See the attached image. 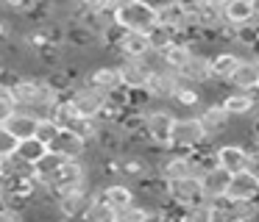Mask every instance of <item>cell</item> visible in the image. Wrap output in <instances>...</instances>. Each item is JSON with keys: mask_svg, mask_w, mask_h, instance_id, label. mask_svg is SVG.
I'll return each mask as SVG.
<instances>
[{"mask_svg": "<svg viewBox=\"0 0 259 222\" xmlns=\"http://www.w3.org/2000/svg\"><path fill=\"white\" fill-rule=\"evenodd\" d=\"M12 92H14V100H17L20 108L31 111V114H36V117H48L53 105L64 97L48 78H28V75L14 81Z\"/></svg>", "mask_w": 259, "mask_h": 222, "instance_id": "cell-1", "label": "cell"}, {"mask_svg": "<svg viewBox=\"0 0 259 222\" xmlns=\"http://www.w3.org/2000/svg\"><path fill=\"white\" fill-rule=\"evenodd\" d=\"M114 20L120 28L125 31H137V33H151L159 25V11L153 0H134L131 6L114 11Z\"/></svg>", "mask_w": 259, "mask_h": 222, "instance_id": "cell-2", "label": "cell"}, {"mask_svg": "<svg viewBox=\"0 0 259 222\" xmlns=\"http://www.w3.org/2000/svg\"><path fill=\"white\" fill-rule=\"evenodd\" d=\"M92 183V166L87 158H67L59 172L51 178L53 192H67V189H87Z\"/></svg>", "mask_w": 259, "mask_h": 222, "instance_id": "cell-3", "label": "cell"}, {"mask_svg": "<svg viewBox=\"0 0 259 222\" xmlns=\"http://www.w3.org/2000/svg\"><path fill=\"white\" fill-rule=\"evenodd\" d=\"M176 125V114L170 108H145L142 114V133L148 136L151 144H159V147H170V131Z\"/></svg>", "mask_w": 259, "mask_h": 222, "instance_id": "cell-4", "label": "cell"}, {"mask_svg": "<svg viewBox=\"0 0 259 222\" xmlns=\"http://www.w3.org/2000/svg\"><path fill=\"white\" fill-rule=\"evenodd\" d=\"M206 131L201 128L198 117H176V125L170 131V150H181V153H192L206 142Z\"/></svg>", "mask_w": 259, "mask_h": 222, "instance_id": "cell-5", "label": "cell"}, {"mask_svg": "<svg viewBox=\"0 0 259 222\" xmlns=\"http://www.w3.org/2000/svg\"><path fill=\"white\" fill-rule=\"evenodd\" d=\"M67 97H70V103L75 105V111H78L81 117H101L103 108H106V103H109V94L101 92V89H95L87 78L70 89Z\"/></svg>", "mask_w": 259, "mask_h": 222, "instance_id": "cell-6", "label": "cell"}, {"mask_svg": "<svg viewBox=\"0 0 259 222\" xmlns=\"http://www.w3.org/2000/svg\"><path fill=\"white\" fill-rule=\"evenodd\" d=\"M156 172L164 181H176V178H198L195 175V161L190 153H181V150H164L156 161Z\"/></svg>", "mask_w": 259, "mask_h": 222, "instance_id": "cell-7", "label": "cell"}, {"mask_svg": "<svg viewBox=\"0 0 259 222\" xmlns=\"http://www.w3.org/2000/svg\"><path fill=\"white\" fill-rule=\"evenodd\" d=\"M92 197H95V192H92V186L87 189H67V192H59L56 194V211L62 219H81L84 216V211L90 208Z\"/></svg>", "mask_w": 259, "mask_h": 222, "instance_id": "cell-8", "label": "cell"}, {"mask_svg": "<svg viewBox=\"0 0 259 222\" xmlns=\"http://www.w3.org/2000/svg\"><path fill=\"white\" fill-rule=\"evenodd\" d=\"M117 70H120V78H123V86L125 89H145L156 67H153L151 59L123 56V59L117 61Z\"/></svg>", "mask_w": 259, "mask_h": 222, "instance_id": "cell-9", "label": "cell"}, {"mask_svg": "<svg viewBox=\"0 0 259 222\" xmlns=\"http://www.w3.org/2000/svg\"><path fill=\"white\" fill-rule=\"evenodd\" d=\"M179 89H181V75L176 70H170V67L159 64L156 70H153L151 81H148L145 92L151 94V100L164 103V100H173L176 94H179Z\"/></svg>", "mask_w": 259, "mask_h": 222, "instance_id": "cell-10", "label": "cell"}, {"mask_svg": "<svg viewBox=\"0 0 259 222\" xmlns=\"http://www.w3.org/2000/svg\"><path fill=\"white\" fill-rule=\"evenodd\" d=\"M167 200L181 205V208L206 203V194L201 189V178H176V181H167Z\"/></svg>", "mask_w": 259, "mask_h": 222, "instance_id": "cell-11", "label": "cell"}, {"mask_svg": "<svg viewBox=\"0 0 259 222\" xmlns=\"http://www.w3.org/2000/svg\"><path fill=\"white\" fill-rule=\"evenodd\" d=\"M234 92H259V59L253 56H240L234 72L226 78Z\"/></svg>", "mask_w": 259, "mask_h": 222, "instance_id": "cell-12", "label": "cell"}, {"mask_svg": "<svg viewBox=\"0 0 259 222\" xmlns=\"http://www.w3.org/2000/svg\"><path fill=\"white\" fill-rule=\"evenodd\" d=\"M195 117H198V122H201V128L206 131L209 139L220 136V133L229 128V122H231V114L223 108V103H206V105H201Z\"/></svg>", "mask_w": 259, "mask_h": 222, "instance_id": "cell-13", "label": "cell"}, {"mask_svg": "<svg viewBox=\"0 0 259 222\" xmlns=\"http://www.w3.org/2000/svg\"><path fill=\"white\" fill-rule=\"evenodd\" d=\"M214 158H218V166H223L226 172L237 175V172L248 170V158H251V150H248L245 144L229 142V144H220L218 153H214Z\"/></svg>", "mask_w": 259, "mask_h": 222, "instance_id": "cell-14", "label": "cell"}, {"mask_svg": "<svg viewBox=\"0 0 259 222\" xmlns=\"http://www.w3.org/2000/svg\"><path fill=\"white\" fill-rule=\"evenodd\" d=\"M51 150H56L59 155H64V158H87V153H90V142L81 139L78 133L70 131V128H62L59 136L53 139Z\"/></svg>", "mask_w": 259, "mask_h": 222, "instance_id": "cell-15", "label": "cell"}, {"mask_svg": "<svg viewBox=\"0 0 259 222\" xmlns=\"http://www.w3.org/2000/svg\"><path fill=\"white\" fill-rule=\"evenodd\" d=\"M114 53L123 59V56H137V59H151L153 50L151 42H148V33H137V31H125L120 33L117 44H114Z\"/></svg>", "mask_w": 259, "mask_h": 222, "instance_id": "cell-16", "label": "cell"}, {"mask_svg": "<svg viewBox=\"0 0 259 222\" xmlns=\"http://www.w3.org/2000/svg\"><path fill=\"white\" fill-rule=\"evenodd\" d=\"M98 197L106 200L117 214L137 203V192H134V186H128V183H106L103 189H98Z\"/></svg>", "mask_w": 259, "mask_h": 222, "instance_id": "cell-17", "label": "cell"}, {"mask_svg": "<svg viewBox=\"0 0 259 222\" xmlns=\"http://www.w3.org/2000/svg\"><path fill=\"white\" fill-rule=\"evenodd\" d=\"M229 183H231V172H226L223 166H218V164L201 175V189H203V194H206V200L223 197V194L229 192Z\"/></svg>", "mask_w": 259, "mask_h": 222, "instance_id": "cell-18", "label": "cell"}, {"mask_svg": "<svg viewBox=\"0 0 259 222\" xmlns=\"http://www.w3.org/2000/svg\"><path fill=\"white\" fill-rule=\"evenodd\" d=\"M87 81H90L95 89L106 92V94H112V92H117V89H123V78H120L117 64H101V67H95V70L87 75Z\"/></svg>", "mask_w": 259, "mask_h": 222, "instance_id": "cell-19", "label": "cell"}, {"mask_svg": "<svg viewBox=\"0 0 259 222\" xmlns=\"http://www.w3.org/2000/svg\"><path fill=\"white\" fill-rule=\"evenodd\" d=\"M181 78L190 81L192 86H201V83L212 81V64H209V56L201 53V50H195L192 59L187 61V67L181 70Z\"/></svg>", "mask_w": 259, "mask_h": 222, "instance_id": "cell-20", "label": "cell"}, {"mask_svg": "<svg viewBox=\"0 0 259 222\" xmlns=\"http://www.w3.org/2000/svg\"><path fill=\"white\" fill-rule=\"evenodd\" d=\"M229 194L231 200H256L259 194V178H253L248 170L231 175V183H229Z\"/></svg>", "mask_w": 259, "mask_h": 222, "instance_id": "cell-21", "label": "cell"}, {"mask_svg": "<svg viewBox=\"0 0 259 222\" xmlns=\"http://www.w3.org/2000/svg\"><path fill=\"white\" fill-rule=\"evenodd\" d=\"M39 120H42V117H36V114H31V111L20 108V111H14V117H9L3 125H6L9 131L23 142V139H34L36 136V125H39Z\"/></svg>", "mask_w": 259, "mask_h": 222, "instance_id": "cell-22", "label": "cell"}, {"mask_svg": "<svg viewBox=\"0 0 259 222\" xmlns=\"http://www.w3.org/2000/svg\"><path fill=\"white\" fill-rule=\"evenodd\" d=\"M223 14H226V22L242 28V25H248V22H253L256 6H253V0H226Z\"/></svg>", "mask_w": 259, "mask_h": 222, "instance_id": "cell-23", "label": "cell"}, {"mask_svg": "<svg viewBox=\"0 0 259 222\" xmlns=\"http://www.w3.org/2000/svg\"><path fill=\"white\" fill-rule=\"evenodd\" d=\"M192 53H195V50H192L187 42H173L164 53H159L156 59H159V64H162V67H170V70L181 72L187 67V61L192 59Z\"/></svg>", "mask_w": 259, "mask_h": 222, "instance_id": "cell-24", "label": "cell"}, {"mask_svg": "<svg viewBox=\"0 0 259 222\" xmlns=\"http://www.w3.org/2000/svg\"><path fill=\"white\" fill-rule=\"evenodd\" d=\"M220 103H223V108L229 111L231 117H251L253 103H256V92H234V89H231Z\"/></svg>", "mask_w": 259, "mask_h": 222, "instance_id": "cell-25", "label": "cell"}, {"mask_svg": "<svg viewBox=\"0 0 259 222\" xmlns=\"http://www.w3.org/2000/svg\"><path fill=\"white\" fill-rule=\"evenodd\" d=\"M240 56L234 50H218L214 56H209V64H212V81H226V78L234 72Z\"/></svg>", "mask_w": 259, "mask_h": 222, "instance_id": "cell-26", "label": "cell"}, {"mask_svg": "<svg viewBox=\"0 0 259 222\" xmlns=\"http://www.w3.org/2000/svg\"><path fill=\"white\" fill-rule=\"evenodd\" d=\"M81 222H117V211H114L106 200L98 197V192H95V197H92L90 208L84 211Z\"/></svg>", "mask_w": 259, "mask_h": 222, "instance_id": "cell-27", "label": "cell"}, {"mask_svg": "<svg viewBox=\"0 0 259 222\" xmlns=\"http://www.w3.org/2000/svg\"><path fill=\"white\" fill-rule=\"evenodd\" d=\"M48 117H51V120L56 122L59 128H70V125H73V122L78 120L81 114L75 111V105L70 103V97H67V94H64V97L59 100V103L53 105V108H51V114H48Z\"/></svg>", "mask_w": 259, "mask_h": 222, "instance_id": "cell-28", "label": "cell"}, {"mask_svg": "<svg viewBox=\"0 0 259 222\" xmlns=\"http://www.w3.org/2000/svg\"><path fill=\"white\" fill-rule=\"evenodd\" d=\"M148 42H151L153 56H159V53H164L173 42H179V33H176L173 28H167V25H156L151 33H148Z\"/></svg>", "mask_w": 259, "mask_h": 222, "instance_id": "cell-29", "label": "cell"}, {"mask_svg": "<svg viewBox=\"0 0 259 222\" xmlns=\"http://www.w3.org/2000/svg\"><path fill=\"white\" fill-rule=\"evenodd\" d=\"M64 161H67L64 155H59L56 150H51V147H48V153L42 155V158L36 161V164H34V170H36V175H39V178H45V181H48V186H51V178L59 172V166H62Z\"/></svg>", "mask_w": 259, "mask_h": 222, "instance_id": "cell-30", "label": "cell"}, {"mask_svg": "<svg viewBox=\"0 0 259 222\" xmlns=\"http://www.w3.org/2000/svg\"><path fill=\"white\" fill-rule=\"evenodd\" d=\"M17 153L23 155L25 161H31V164H36V161L42 158V155L48 153V144H42L39 139H23V142H20V147H17Z\"/></svg>", "mask_w": 259, "mask_h": 222, "instance_id": "cell-31", "label": "cell"}, {"mask_svg": "<svg viewBox=\"0 0 259 222\" xmlns=\"http://www.w3.org/2000/svg\"><path fill=\"white\" fill-rule=\"evenodd\" d=\"M14 111H20V105H17V100H14L12 86L0 83V125H3L9 117H14Z\"/></svg>", "mask_w": 259, "mask_h": 222, "instance_id": "cell-32", "label": "cell"}, {"mask_svg": "<svg viewBox=\"0 0 259 222\" xmlns=\"http://www.w3.org/2000/svg\"><path fill=\"white\" fill-rule=\"evenodd\" d=\"M59 131H62V128H59L56 122L51 120V117H42V120H39V125H36V139H39L42 144H48V147H51V144H53V139L59 136Z\"/></svg>", "mask_w": 259, "mask_h": 222, "instance_id": "cell-33", "label": "cell"}, {"mask_svg": "<svg viewBox=\"0 0 259 222\" xmlns=\"http://www.w3.org/2000/svg\"><path fill=\"white\" fill-rule=\"evenodd\" d=\"M173 103L184 105V108H201V92H198V86H184L179 89V94L173 97Z\"/></svg>", "mask_w": 259, "mask_h": 222, "instance_id": "cell-34", "label": "cell"}, {"mask_svg": "<svg viewBox=\"0 0 259 222\" xmlns=\"http://www.w3.org/2000/svg\"><path fill=\"white\" fill-rule=\"evenodd\" d=\"M17 147H20V139L14 136L6 125H0V158L14 155V153H17Z\"/></svg>", "mask_w": 259, "mask_h": 222, "instance_id": "cell-35", "label": "cell"}, {"mask_svg": "<svg viewBox=\"0 0 259 222\" xmlns=\"http://www.w3.org/2000/svg\"><path fill=\"white\" fill-rule=\"evenodd\" d=\"M181 222H209V200L198 205H187L181 211Z\"/></svg>", "mask_w": 259, "mask_h": 222, "instance_id": "cell-36", "label": "cell"}, {"mask_svg": "<svg viewBox=\"0 0 259 222\" xmlns=\"http://www.w3.org/2000/svg\"><path fill=\"white\" fill-rule=\"evenodd\" d=\"M145 219H148V208L142 203H134L117 214V222H145Z\"/></svg>", "mask_w": 259, "mask_h": 222, "instance_id": "cell-37", "label": "cell"}, {"mask_svg": "<svg viewBox=\"0 0 259 222\" xmlns=\"http://www.w3.org/2000/svg\"><path fill=\"white\" fill-rule=\"evenodd\" d=\"M134 0H109V9L112 11H120V9H125V6H131Z\"/></svg>", "mask_w": 259, "mask_h": 222, "instance_id": "cell-38", "label": "cell"}, {"mask_svg": "<svg viewBox=\"0 0 259 222\" xmlns=\"http://www.w3.org/2000/svg\"><path fill=\"white\" fill-rule=\"evenodd\" d=\"M3 42H9V25H6V20L0 17V44Z\"/></svg>", "mask_w": 259, "mask_h": 222, "instance_id": "cell-39", "label": "cell"}, {"mask_svg": "<svg viewBox=\"0 0 259 222\" xmlns=\"http://www.w3.org/2000/svg\"><path fill=\"white\" fill-rule=\"evenodd\" d=\"M198 3H212V6H226V0H198Z\"/></svg>", "mask_w": 259, "mask_h": 222, "instance_id": "cell-40", "label": "cell"}, {"mask_svg": "<svg viewBox=\"0 0 259 222\" xmlns=\"http://www.w3.org/2000/svg\"><path fill=\"white\" fill-rule=\"evenodd\" d=\"M253 131H256V133H259V122H253Z\"/></svg>", "mask_w": 259, "mask_h": 222, "instance_id": "cell-41", "label": "cell"}, {"mask_svg": "<svg viewBox=\"0 0 259 222\" xmlns=\"http://www.w3.org/2000/svg\"><path fill=\"white\" fill-rule=\"evenodd\" d=\"M253 6H256V11H259V0H253Z\"/></svg>", "mask_w": 259, "mask_h": 222, "instance_id": "cell-42", "label": "cell"}, {"mask_svg": "<svg viewBox=\"0 0 259 222\" xmlns=\"http://www.w3.org/2000/svg\"><path fill=\"white\" fill-rule=\"evenodd\" d=\"M64 222H70V219H64Z\"/></svg>", "mask_w": 259, "mask_h": 222, "instance_id": "cell-43", "label": "cell"}, {"mask_svg": "<svg viewBox=\"0 0 259 222\" xmlns=\"http://www.w3.org/2000/svg\"><path fill=\"white\" fill-rule=\"evenodd\" d=\"M256 59H259V56H256Z\"/></svg>", "mask_w": 259, "mask_h": 222, "instance_id": "cell-44", "label": "cell"}]
</instances>
